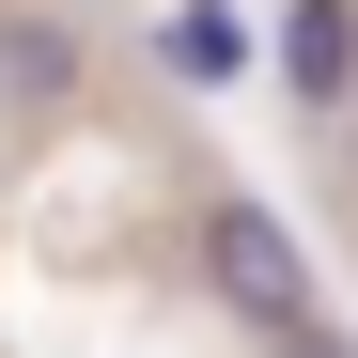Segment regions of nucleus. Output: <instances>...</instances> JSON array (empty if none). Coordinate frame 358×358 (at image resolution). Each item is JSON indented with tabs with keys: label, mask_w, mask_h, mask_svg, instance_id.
Wrapping results in <instances>:
<instances>
[{
	"label": "nucleus",
	"mask_w": 358,
	"mask_h": 358,
	"mask_svg": "<svg viewBox=\"0 0 358 358\" xmlns=\"http://www.w3.org/2000/svg\"><path fill=\"white\" fill-rule=\"evenodd\" d=\"M203 280H218V312L250 327V343H296V327H327L296 218H280V203H250V187H218V203H203Z\"/></svg>",
	"instance_id": "nucleus-1"
},
{
	"label": "nucleus",
	"mask_w": 358,
	"mask_h": 358,
	"mask_svg": "<svg viewBox=\"0 0 358 358\" xmlns=\"http://www.w3.org/2000/svg\"><path fill=\"white\" fill-rule=\"evenodd\" d=\"M156 78L234 94V78H250V16H234V0H171V16H156Z\"/></svg>",
	"instance_id": "nucleus-2"
},
{
	"label": "nucleus",
	"mask_w": 358,
	"mask_h": 358,
	"mask_svg": "<svg viewBox=\"0 0 358 358\" xmlns=\"http://www.w3.org/2000/svg\"><path fill=\"white\" fill-rule=\"evenodd\" d=\"M280 78H296V109H343L358 94V0H296L280 16Z\"/></svg>",
	"instance_id": "nucleus-3"
},
{
	"label": "nucleus",
	"mask_w": 358,
	"mask_h": 358,
	"mask_svg": "<svg viewBox=\"0 0 358 358\" xmlns=\"http://www.w3.org/2000/svg\"><path fill=\"white\" fill-rule=\"evenodd\" d=\"M0 94H31V109H47V94H63V31H31V16H16V31H0Z\"/></svg>",
	"instance_id": "nucleus-4"
},
{
	"label": "nucleus",
	"mask_w": 358,
	"mask_h": 358,
	"mask_svg": "<svg viewBox=\"0 0 358 358\" xmlns=\"http://www.w3.org/2000/svg\"><path fill=\"white\" fill-rule=\"evenodd\" d=\"M265 358H343V343H327V327H296V343H265Z\"/></svg>",
	"instance_id": "nucleus-5"
}]
</instances>
